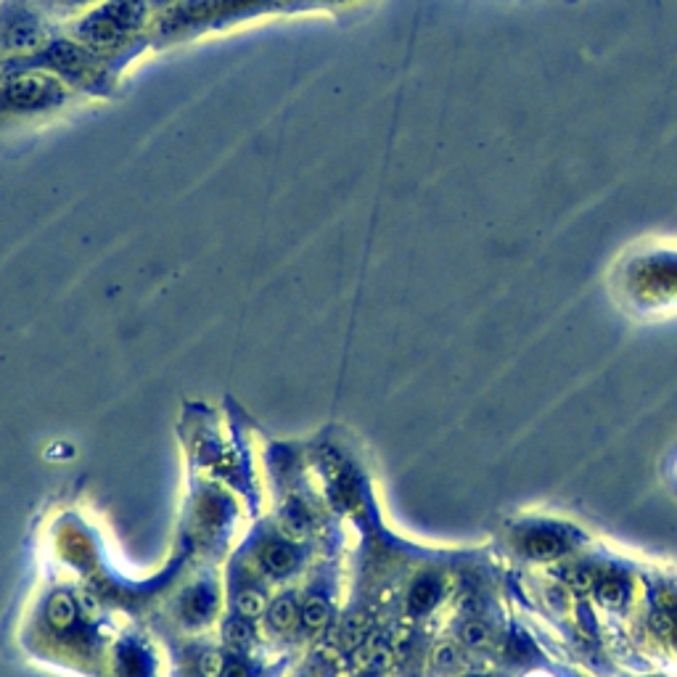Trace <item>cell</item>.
Here are the masks:
<instances>
[{"label":"cell","instance_id":"obj_1","mask_svg":"<svg viewBox=\"0 0 677 677\" xmlns=\"http://www.w3.org/2000/svg\"><path fill=\"white\" fill-rule=\"evenodd\" d=\"M146 19L144 0H104L74 29L77 43L96 48H112L125 43Z\"/></svg>","mask_w":677,"mask_h":677},{"label":"cell","instance_id":"obj_2","mask_svg":"<svg viewBox=\"0 0 677 677\" xmlns=\"http://www.w3.org/2000/svg\"><path fill=\"white\" fill-rule=\"evenodd\" d=\"M66 88L48 72H19L0 85V106L11 112H43L61 106Z\"/></svg>","mask_w":677,"mask_h":677},{"label":"cell","instance_id":"obj_3","mask_svg":"<svg viewBox=\"0 0 677 677\" xmlns=\"http://www.w3.org/2000/svg\"><path fill=\"white\" fill-rule=\"evenodd\" d=\"M48 29L40 19L29 16V13H16L11 16L3 29H0V45L16 56H27V53H37L48 45Z\"/></svg>","mask_w":677,"mask_h":677},{"label":"cell","instance_id":"obj_4","mask_svg":"<svg viewBox=\"0 0 677 677\" xmlns=\"http://www.w3.org/2000/svg\"><path fill=\"white\" fill-rule=\"evenodd\" d=\"M35 61H43V66H51L56 72L80 77L96 64V56L88 45L77 40H51L43 51L35 53Z\"/></svg>","mask_w":677,"mask_h":677},{"label":"cell","instance_id":"obj_5","mask_svg":"<svg viewBox=\"0 0 677 677\" xmlns=\"http://www.w3.org/2000/svg\"><path fill=\"white\" fill-rule=\"evenodd\" d=\"M300 606H297V601H294V595H284V598H278L273 606H270V611H268V622H270V627L273 630H278V633H286V630H292L294 627V622L300 619Z\"/></svg>","mask_w":677,"mask_h":677},{"label":"cell","instance_id":"obj_6","mask_svg":"<svg viewBox=\"0 0 677 677\" xmlns=\"http://www.w3.org/2000/svg\"><path fill=\"white\" fill-rule=\"evenodd\" d=\"M524 548L529 556L534 558H548V556H556L564 550V540L556 534V532H545V529H537L532 532L526 540H524Z\"/></svg>","mask_w":677,"mask_h":677},{"label":"cell","instance_id":"obj_7","mask_svg":"<svg viewBox=\"0 0 677 677\" xmlns=\"http://www.w3.org/2000/svg\"><path fill=\"white\" fill-rule=\"evenodd\" d=\"M74 601L69 593H53L48 598V622L56 627V630H66L72 622H74Z\"/></svg>","mask_w":677,"mask_h":677},{"label":"cell","instance_id":"obj_8","mask_svg":"<svg viewBox=\"0 0 677 677\" xmlns=\"http://www.w3.org/2000/svg\"><path fill=\"white\" fill-rule=\"evenodd\" d=\"M265 566L273 572V574H289L294 566H297V550L286 542H273L268 545L265 550Z\"/></svg>","mask_w":677,"mask_h":677},{"label":"cell","instance_id":"obj_9","mask_svg":"<svg viewBox=\"0 0 677 677\" xmlns=\"http://www.w3.org/2000/svg\"><path fill=\"white\" fill-rule=\"evenodd\" d=\"M440 598V582L434 577H424L413 585V593H410V611L413 614H424L429 611Z\"/></svg>","mask_w":677,"mask_h":677},{"label":"cell","instance_id":"obj_10","mask_svg":"<svg viewBox=\"0 0 677 677\" xmlns=\"http://www.w3.org/2000/svg\"><path fill=\"white\" fill-rule=\"evenodd\" d=\"M300 617H302L305 633H321L329 625V603L321 595H313V598H307Z\"/></svg>","mask_w":677,"mask_h":677},{"label":"cell","instance_id":"obj_11","mask_svg":"<svg viewBox=\"0 0 677 677\" xmlns=\"http://www.w3.org/2000/svg\"><path fill=\"white\" fill-rule=\"evenodd\" d=\"M368 635H370V619L365 617V614H357V617H352L346 625H344V630H341V643H344V649H357L360 643H365L368 641Z\"/></svg>","mask_w":677,"mask_h":677},{"label":"cell","instance_id":"obj_12","mask_svg":"<svg viewBox=\"0 0 677 677\" xmlns=\"http://www.w3.org/2000/svg\"><path fill=\"white\" fill-rule=\"evenodd\" d=\"M222 635H225V641H228L230 646L244 649V646L252 643L254 630H252V625H249L246 617H230V619L225 622V627H222Z\"/></svg>","mask_w":677,"mask_h":677},{"label":"cell","instance_id":"obj_13","mask_svg":"<svg viewBox=\"0 0 677 677\" xmlns=\"http://www.w3.org/2000/svg\"><path fill=\"white\" fill-rule=\"evenodd\" d=\"M265 611V598L257 593V590H244L238 598H236V614L238 617H246V619H254Z\"/></svg>","mask_w":677,"mask_h":677},{"label":"cell","instance_id":"obj_14","mask_svg":"<svg viewBox=\"0 0 677 677\" xmlns=\"http://www.w3.org/2000/svg\"><path fill=\"white\" fill-rule=\"evenodd\" d=\"M281 521H284V532H286L292 540H302V537H307V518H305V513H302L297 506L286 508Z\"/></svg>","mask_w":677,"mask_h":677},{"label":"cell","instance_id":"obj_15","mask_svg":"<svg viewBox=\"0 0 677 677\" xmlns=\"http://www.w3.org/2000/svg\"><path fill=\"white\" fill-rule=\"evenodd\" d=\"M598 593H601V598H603L606 603H622L627 588H625V582H622L619 577H609V580H603V582L598 585Z\"/></svg>","mask_w":677,"mask_h":677},{"label":"cell","instance_id":"obj_16","mask_svg":"<svg viewBox=\"0 0 677 677\" xmlns=\"http://www.w3.org/2000/svg\"><path fill=\"white\" fill-rule=\"evenodd\" d=\"M461 641L471 649H479V646L487 643V627L482 622H466L461 627Z\"/></svg>","mask_w":677,"mask_h":677},{"label":"cell","instance_id":"obj_17","mask_svg":"<svg viewBox=\"0 0 677 677\" xmlns=\"http://www.w3.org/2000/svg\"><path fill=\"white\" fill-rule=\"evenodd\" d=\"M198 670H201V675L204 677H220L222 675V670H225V659H222L217 651H209V654L201 657Z\"/></svg>","mask_w":677,"mask_h":677},{"label":"cell","instance_id":"obj_18","mask_svg":"<svg viewBox=\"0 0 677 677\" xmlns=\"http://www.w3.org/2000/svg\"><path fill=\"white\" fill-rule=\"evenodd\" d=\"M434 665H437V670H453V667L458 665L455 649H453V646H440V649L434 651Z\"/></svg>","mask_w":677,"mask_h":677},{"label":"cell","instance_id":"obj_19","mask_svg":"<svg viewBox=\"0 0 677 677\" xmlns=\"http://www.w3.org/2000/svg\"><path fill=\"white\" fill-rule=\"evenodd\" d=\"M566 580H569V585H572L574 590H588V588L593 585V572H588V569H572V574H566Z\"/></svg>","mask_w":677,"mask_h":677},{"label":"cell","instance_id":"obj_20","mask_svg":"<svg viewBox=\"0 0 677 677\" xmlns=\"http://www.w3.org/2000/svg\"><path fill=\"white\" fill-rule=\"evenodd\" d=\"M98 3H104V0H51V5L64 8V11H82V8H90Z\"/></svg>","mask_w":677,"mask_h":677},{"label":"cell","instance_id":"obj_21","mask_svg":"<svg viewBox=\"0 0 677 677\" xmlns=\"http://www.w3.org/2000/svg\"><path fill=\"white\" fill-rule=\"evenodd\" d=\"M222 677H252V675H249V670H246L244 665L233 662V665H225V670H222Z\"/></svg>","mask_w":677,"mask_h":677},{"label":"cell","instance_id":"obj_22","mask_svg":"<svg viewBox=\"0 0 677 677\" xmlns=\"http://www.w3.org/2000/svg\"><path fill=\"white\" fill-rule=\"evenodd\" d=\"M82 606H85L88 611H96V609H98V603H96L90 595H82Z\"/></svg>","mask_w":677,"mask_h":677},{"label":"cell","instance_id":"obj_23","mask_svg":"<svg viewBox=\"0 0 677 677\" xmlns=\"http://www.w3.org/2000/svg\"><path fill=\"white\" fill-rule=\"evenodd\" d=\"M469 677H487V675H469Z\"/></svg>","mask_w":677,"mask_h":677}]
</instances>
